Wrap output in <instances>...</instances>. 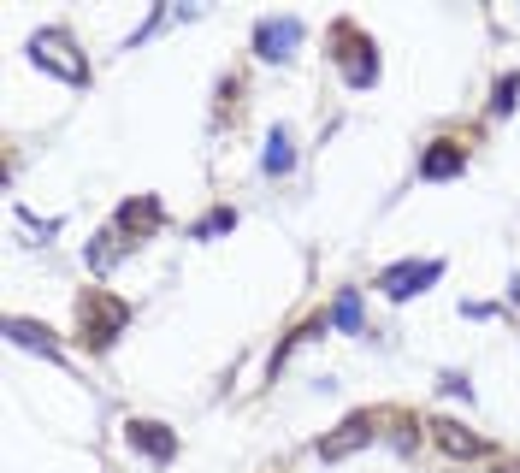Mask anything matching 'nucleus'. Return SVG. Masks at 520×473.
Returning a JSON list of instances; mask_svg holds the SVG:
<instances>
[{"instance_id": "nucleus-1", "label": "nucleus", "mask_w": 520, "mask_h": 473, "mask_svg": "<svg viewBox=\"0 0 520 473\" xmlns=\"http://www.w3.org/2000/svg\"><path fill=\"white\" fill-rule=\"evenodd\" d=\"M331 60L343 71L349 89H373L379 83V42L355 24V18H337L331 24Z\"/></svg>"}, {"instance_id": "nucleus-2", "label": "nucleus", "mask_w": 520, "mask_h": 473, "mask_svg": "<svg viewBox=\"0 0 520 473\" xmlns=\"http://www.w3.org/2000/svg\"><path fill=\"white\" fill-rule=\"evenodd\" d=\"M130 326V308L119 296H107V290H83V302H77V332L89 349H113V338Z\"/></svg>"}, {"instance_id": "nucleus-3", "label": "nucleus", "mask_w": 520, "mask_h": 473, "mask_svg": "<svg viewBox=\"0 0 520 473\" xmlns=\"http://www.w3.org/2000/svg\"><path fill=\"white\" fill-rule=\"evenodd\" d=\"M30 60H36L42 71H54V77H65V83H89V66L77 60V48H71V30H65V24L36 30V36H30Z\"/></svg>"}, {"instance_id": "nucleus-4", "label": "nucleus", "mask_w": 520, "mask_h": 473, "mask_svg": "<svg viewBox=\"0 0 520 473\" xmlns=\"http://www.w3.org/2000/svg\"><path fill=\"white\" fill-rule=\"evenodd\" d=\"M438 278H444V261H396V267L379 272V290H385L390 302H408V296H420Z\"/></svg>"}, {"instance_id": "nucleus-5", "label": "nucleus", "mask_w": 520, "mask_h": 473, "mask_svg": "<svg viewBox=\"0 0 520 473\" xmlns=\"http://www.w3.org/2000/svg\"><path fill=\"white\" fill-rule=\"evenodd\" d=\"M125 444H130V450H142L148 462H160V468L178 456V432H172L166 420H142V414L125 420Z\"/></svg>"}, {"instance_id": "nucleus-6", "label": "nucleus", "mask_w": 520, "mask_h": 473, "mask_svg": "<svg viewBox=\"0 0 520 473\" xmlns=\"http://www.w3.org/2000/svg\"><path fill=\"white\" fill-rule=\"evenodd\" d=\"M296 42H302V18H260L255 24V54L260 60H296Z\"/></svg>"}, {"instance_id": "nucleus-7", "label": "nucleus", "mask_w": 520, "mask_h": 473, "mask_svg": "<svg viewBox=\"0 0 520 473\" xmlns=\"http://www.w3.org/2000/svg\"><path fill=\"white\" fill-rule=\"evenodd\" d=\"M373 432H379V414H349L331 438L320 444V462H343V456H355L361 444H373Z\"/></svg>"}, {"instance_id": "nucleus-8", "label": "nucleus", "mask_w": 520, "mask_h": 473, "mask_svg": "<svg viewBox=\"0 0 520 473\" xmlns=\"http://www.w3.org/2000/svg\"><path fill=\"white\" fill-rule=\"evenodd\" d=\"M461 172H467V142H455V136L426 142V154H420V178L444 184V178H461Z\"/></svg>"}, {"instance_id": "nucleus-9", "label": "nucleus", "mask_w": 520, "mask_h": 473, "mask_svg": "<svg viewBox=\"0 0 520 473\" xmlns=\"http://www.w3.org/2000/svg\"><path fill=\"white\" fill-rule=\"evenodd\" d=\"M160 225H166V207L154 202V196H130V202L119 207V219H113V231H125V237H136V243L154 237Z\"/></svg>"}, {"instance_id": "nucleus-10", "label": "nucleus", "mask_w": 520, "mask_h": 473, "mask_svg": "<svg viewBox=\"0 0 520 473\" xmlns=\"http://www.w3.org/2000/svg\"><path fill=\"white\" fill-rule=\"evenodd\" d=\"M432 444H438L444 456H467V462H473V456H485V438H479V432H467L461 420H432Z\"/></svg>"}, {"instance_id": "nucleus-11", "label": "nucleus", "mask_w": 520, "mask_h": 473, "mask_svg": "<svg viewBox=\"0 0 520 473\" xmlns=\"http://www.w3.org/2000/svg\"><path fill=\"white\" fill-rule=\"evenodd\" d=\"M6 338L18 343V349H42L48 361H60V343H54V332H48V326H36V320H6Z\"/></svg>"}, {"instance_id": "nucleus-12", "label": "nucleus", "mask_w": 520, "mask_h": 473, "mask_svg": "<svg viewBox=\"0 0 520 473\" xmlns=\"http://www.w3.org/2000/svg\"><path fill=\"white\" fill-rule=\"evenodd\" d=\"M260 166H266V178H290V172H296V142H290L284 125L266 136V160H260Z\"/></svg>"}, {"instance_id": "nucleus-13", "label": "nucleus", "mask_w": 520, "mask_h": 473, "mask_svg": "<svg viewBox=\"0 0 520 473\" xmlns=\"http://www.w3.org/2000/svg\"><path fill=\"white\" fill-rule=\"evenodd\" d=\"M331 326H337V332H361V290H343V296L331 302Z\"/></svg>"}, {"instance_id": "nucleus-14", "label": "nucleus", "mask_w": 520, "mask_h": 473, "mask_svg": "<svg viewBox=\"0 0 520 473\" xmlns=\"http://www.w3.org/2000/svg\"><path fill=\"white\" fill-rule=\"evenodd\" d=\"M515 101H520V71H503L497 89H491V113L503 119V113H515Z\"/></svg>"}, {"instance_id": "nucleus-15", "label": "nucleus", "mask_w": 520, "mask_h": 473, "mask_svg": "<svg viewBox=\"0 0 520 473\" xmlns=\"http://www.w3.org/2000/svg\"><path fill=\"white\" fill-rule=\"evenodd\" d=\"M231 225H237V207H213V213H207V219H195V237H201V243H207V237H225V231H231Z\"/></svg>"}, {"instance_id": "nucleus-16", "label": "nucleus", "mask_w": 520, "mask_h": 473, "mask_svg": "<svg viewBox=\"0 0 520 473\" xmlns=\"http://www.w3.org/2000/svg\"><path fill=\"white\" fill-rule=\"evenodd\" d=\"M113 255H119V231H101L89 249V267H113Z\"/></svg>"}, {"instance_id": "nucleus-17", "label": "nucleus", "mask_w": 520, "mask_h": 473, "mask_svg": "<svg viewBox=\"0 0 520 473\" xmlns=\"http://www.w3.org/2000/svg\"><path fill=\"white\" fill-rule=\"evenodd\" d=\"M444 391H450V397H467V403H473V385H467L461 373H450V379H444Z\"/></svg>"}]
</instances>
